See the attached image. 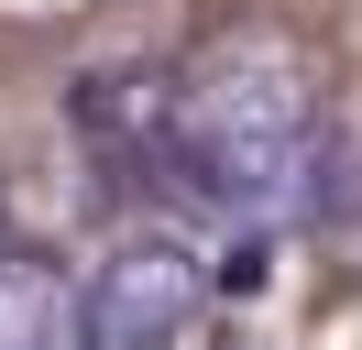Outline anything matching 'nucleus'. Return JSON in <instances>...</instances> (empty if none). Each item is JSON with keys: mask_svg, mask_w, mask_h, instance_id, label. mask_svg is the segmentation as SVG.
I'll return each mask as SVG.
<instances>
[{"mask_svg": "<svg viewBox=\"0 0 362 350\" xmlns=\"http://www.w3.org/2000/svg\"><path fill=\"white\" fill-rule=\"evenodd\" d=\"M176 109H187V186H198L209 208H286V197L318 186L329 99H318L308 44L220 33L176 77Z\"/></svg>", "mask_w": 362, "mask_h": 350, "instance_id": "nucleus-1", "label": "nucleus"}, {"mask_svg": "<svg viewBox=\"0 0 362 350\" xmlns=\"http://www.w3.org/2000/svg\"><path fill=\"white\" fill-rule=\"evenodd\" d=\"M77 121V153L99 164V186H165L187 175V109H176V77L165 66H88L66 99Z\"/></svg>", "mask_w": 362, "mask_h": 350, "instance_id": "nucleus-2", "label": "nucleus"}, {"mask_svg": "<svg viewBox=\"0 0 362 350\" xmlns=\"http://www.w3.org/2000/svg\"><path fill=\"white\" fill-rule=\"evenodd\" d=\"M187 318H198V252L165 230H121L77 284V339L88 350H165V339H187Z\"/></svg>", "mask_w": 362, "mask_h": 350, "instance_id": "nucleus-3", "label": "nucleus"}, {"mask_svg": "<svg viewBox=\"0 0 362 350\" xmlns=\"http://www.w3.org/2000/svg\"><path fill=\"white\" fill-rule=\"evenodd\" d=\"M0 350H77V284L33 252H0Z\"/></svg>", "mask_w": 362, "mask_h": 350, "instance_id": "nucleus-4", "label": "nucleus"}, {"mask_svg": "<svg viewBox=\"0 0 362 350\" xmlns=\"http://www.w3.org/2000/svg\"><path fill=\"white\" fill-rule=\"evenodd\" d=\"M77 350H88V339H77Z\"/></svg>", "mask_w": 362, "mask_h": 350, "instance_id": "nucleus-5", "label": "nucleus"}]
</instances>
